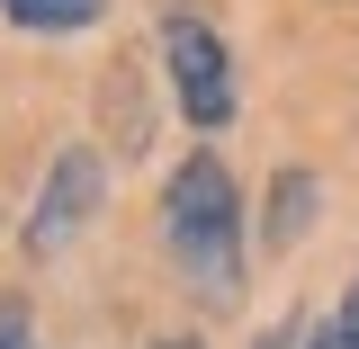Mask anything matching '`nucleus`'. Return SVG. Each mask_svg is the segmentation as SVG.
<instances>
[{
	"mask_svg": "<svg viewBox=\"0 0 359 349\" xmlns=\"http://www.w3.org/2000/svg\"><path fill=\"white\" fill-rule=\"evenodd\" d=\"M314 206H323V179L314 171H278V188H269V251H297Z\"/></svg>",
	"mask_w": 359,
	"mask_h": 349,
	"instance_id": "4",
	"label": "nucleus"
},
{
	"mask_svg": "<svg viewBox=\"0 0 359 349\" xmlns=\"http://www.w3.org/2000/svg\"><path fill=\"white\" fill-rule=\"evenodd\" d=\"M108 206V152L99 143H63L36 179V206L18 224V242H27V260H63L72 242L90 233V215Z\"/></svg>",
	"mask_w": 359,
	"mask_h": 349,
	"instance_id": "3",
	"label": "nucleus"
},
{
	"mask_svg": "<svg viewBox=\"0 0 359 349\" xmlns=\"http://www.w3.org/2000/svg\"><path fill=\"white\" fill-rule=\"evenodd\" d=\"M306 349H359V278L332 296V305L306 322Z\"/></svg>",
	"mask_w": 359,
	"mask_h": 349,
	"instance_id": "6",
	"label": "nucleus"
},
{
	"mask_svg": "<svg viewBox=\"0 0 359 349\" xmlns=\"http://www.w3.org/2000/svg\"><path fill=\"white\" fill-rule=\"evenodd\" d=\"M0 18L27 27V36H81L108 18V0H0Z\"/></svg>",
	"mask_w": 359,
	"mask_h": 349,
	"instance_id": "5",
	"label": "nucleus"
},
{
	"mask_svg": "<svg viewBox=\"0 0 359 349\" xmlns=\"http://www.w3.org/2000/svg\"><path fill=\"white\" fill-rule=\"evenodd\" d=\"M0 349H36V332H27V305H18V296H0Z\"/></svg>",
	"mask_w": 359,
	"mask_h": 349,
	"instance_id": "7",
	"label": "nucleus"
},
{
	"mask_svg": "<svg viewBox=\"0 0 359 349\" xmlns=\"http://www.w3.org/2000/svg\"><path fill=\"white\" fill-rule=\"evenodd\" d=\"M162 242L171 260L198 278L207 305L243 296V260H252V224H243V188L216 152H180L171 188H162Z\"/></svg>",
	"mask_w": 359,
	"mask_h": 349,
	"instance_id": "1",
	"label": "nucleus"
},
{
	"mask_svg": "<svg viewBox=\"0 0 359 349\" xmlns=\"http://www.w3.org/2000/svg\"><path fill=\"white\" fill-rule=\"evenodd\" d=\"M162 72H171V108H180L198 134L233 126L243 81H233V45L216 36V18H207V9H189V0L162 9Z\"/></svg>",
	"mask_w": 359,
	"mask_h": 349,
	"instance_id": "2",
	"label": "nucleus"
}]
</instances>
